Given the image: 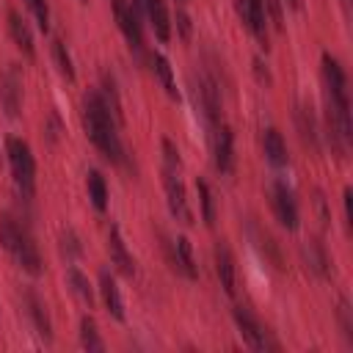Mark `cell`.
<instances>
[{
  "instance_id": "obj_21",
  "label": "cell",
  "mask_w": 353,
  "mask_h": 353,
  "mask_svg": "<svg viewBox=\"0 0 353 353\" xmlns=\"http://www.w3.org/2000/svg\"><path fill=\"white\" fill-rule=\"evenodd\" d=\"M99 298H102V303H105V312L113 317V320H119V323H124V298H121V292H119V284H116V279H113V273L105 268V270H99Z\"/></svg>"
},
{
  "instance_id": "obj_1",
  "label": "cell",
  "mask_w": 353,
  "mask_h": 353,
  "mask_svg": "<svg viewBox=\"0 0 353 353\" xmlns=\"http://www.w3.org/2000/svg\"><path fill=\"white\" fill-rule=\"evenodd\" d=\"M320 72H323V85H325V138L336 157H347L350 143H353L347 74L331 52H323Z\"/></svg>"
},
{
  "instance_id": "obj_25",
  "label": "cell",
  "mask_w": 353,
  "mask_h": 353,
  "mask_svg": "<svg viewBox=\"0 0 353 353\" xmlns=\"http://www.w3.org/2000/svg\"><path fill=\"white\" fill-rule=\"evenodd\" d=\"M66 284H69V290H72L88 309L94 306V301H97V295H94V284L88 281V276H85L77 265H69V268H66Z\"/></svg>"
},
{
  "instance_id": "obj_27",
  "label": "cell",
  "mask_w": 353,
  "mask_h": 353,
  "mask_svg": "<svg viewBox=\"0 0 353 353\" xmlns=\"http://www.w3.org/2000/svg\"><path fill=\"white\" fill-rule=\"evenodd\" d=\"M50 52H52V61H55V66H58L61 77H66L69 83H74L77 72H74V61H72V52L66 50V44H63L58 36H55V39H52V44H50Z\"/></svg>"
},
{
  "instance_id": "obj_12",
  "label": "cell",
  "mask_w": 353,
  "mask_h": 353,
  "mask_svg": "<svg viewBox=\"0 0 353 353\" xmlns=\"http://www.w3.org/2000/svg\"><path fill=\"white\" fill-rule=\"evenodd\" d=\"M234 11H237L240 22L245 25V30H248L262 47H268V19H265V6H262V0H234Z\"/></svg>"
},
{
  "instance_id": "obj_4",
  "label": "cell",
  "mask_w": 353,
  "mask_h": 353,
  "mask_svg": "<svg viewBox=\"0 0 353 353\" xmlns=\"http://www.w3.org/2000/svg\"><path fill=\"white\" fill-rule=\"evenodd\" d=\"M6 157H8V168H11V176H14L17 190L25 199H30L36 193V157H33L28 141L11 135L6 141Z\"/></svg>"
},
{
  "instance_id": "obj_35",
  "label": "cell",
  "mask_w": 353,
  "mask_h": 353,
  "mask_svg": "<svg viewBox=\"0 0 353 353\" xmlns=\"http://www.w3.org/2000/svg\"><path fill=\"white\" fill-rule=\"evenodd\" d=\"M171 25H176V33H179V39H182V41H188V39H190V17H188L185 6H179V8H176V22H171Z\"/></svg>"
},
{
  "instance_id": "obj_9",
  "label": "cell",
  "mask_w": 353,
  "mask_h": 353,
  "mask_svg": "<svg viewBox=\"0 0 353 353\" xmlns=\"http://www.w3.org/2000/svg\"><path fill=\"white\" fill-rule=\"evenodd\" d=\"M182 168H165L163 165V185H165V201H168V210L176 221L182 223H193V212L188 207V193H185V185H182V176H179Z\"/></svg>"
},
{
  "instance_id": "obj_34",
  "label": "cell",
  "mask_w": 353,
  "mask_h": 353,
  "mask_svg": "<svg viewBox=\"0 0 353 353\" xmlns=\"http://www.w3.org/2000/svg\"><path fill=\"white\" fill-rule=\"evenodd\" d=\"M61 251H63V256H66L69 262L80 256V251H83V248H80V240H77V234H74L72 229L61 234Z\"/></svg>"
},
{
  "instance_id": "obj_14",
  "label": "cell",
  "mask_w": 353,
  "mask_h": 353,
  "mask_svg": "<svg viewBox=\"0 0 353 353\" xmlns=\"http://www.w3.org/2000/svg\"><path fill=\"white\" fill-rule=\"evenodd\" d=\"M165 248H168V262L171 268L185 276L188 281H196L199 279V268H196V259H193V248H190V240L185 234H176L174 240H165Z\"/></svg>"
},
{
  "instance_id": "obj_24",
  "label": "cell",
  "mask_w": 353,
  "mask_h": 353,
  "mask_svg": "<svg viewBox=\"0 0 353 353\" xmlns=\"http://www.w3.org/2000/svg\"><path fill=\"white\" fill-rule=\"evenodd\" d=\"M149 66H152V72H154V77L160 80V85H163V91L171 97V99H182V94H179V88H176V77H174V66H171V61L163 55V52H149Z\"/></svg>"
},
{
  "instance_id": "obj_31",
  "label": "cell",
  "mask_w": 353,
  "mask_h": 353,
  "mask_svg": "<svg viewBox=\"0 0 353 353\" xmlns=\"http://www.w3.org/2000/svg\"><path fill=\"white\" fill-rule=\"evenodd\" d=\"M25 6H28V11L33 14L39 30L47 33V30H50V3H47V0H25Z\"/></svg>"
},
{
  "instance_id": "obj_13",
  "label": "cell",
  "mask_w": 353,
  "mask_h": 353,
  "mask_svg": "<svg viewBox=\"0 0 353 353\" xmlns=\"http://www.w3.org/2000/svg\"><path fill=\"white\" fill-rule=\"evenodd\" d=\"M22 309H25V314H28V320H30L36 336H39L44 345H50V342H52V320H50V312H47L44 301H41L33 290H25V292H22Z\"/></svg>"
},
{
  "instance_id": "obj_8",
  "label": "cell",
  "mask_w": 353,
  "mask_h": 353,
  "mask_svg": "<svg viewBox=\"0 0 353 353\" xmlns=\"http://www.w3.org/2000/svg\"><path fill=\"white\" fill-rule=\"evenodd\" d=\"M245 234H248V240H251L254 251L259 254V259H262L268 268H273L276 273H284V270H287V265H284V254H281V245L276 243V237H273L268 229H262L256 221H248V223H245Z\"/></svg>"
},
{
  "instance_id": "obj_20",
  "label": "cell",
  "mask_w": 353,
  "mask_h": 353,
  "mask_svg": "<svg viewBox=\"0 0 353 353\" xmlns=\"http://www.w3.org/2000/svg\"><path fill=\"white\" fill-rule=\"evenodd\" d=\"M141 8H143V17H146L149 25H152L157 41L168 44V41H171V30H174V25H171V14H168L165 0H141Z\"/></svg>"
},
{
  "instance_id": "obj_18",
  "label": "cell",
  "mask_w": 353,
  "mask_h": 353,
  "mask_svg": "<svg viewBox=\"0 0 353 353\" xmlns=\"http://www.w3.org/2000/svg\"><path fill=\"white\" fill-rule=\"evenodd\" d=\"M108 254H110V265H113L121 276H127V279L135 276V259H132V254L127 251V243H124L121 229H119L116 223L108 229Z\"/></svg>"
},
{
  "instance_id": "obj_22",
  "label": "cell",
  "mask_w": 353,
  "mask_h": 353,
  "mask_svg": "<svg viewBox=\"0 0 353 353\" xmlns=\"http://www.w3.org/2000/svg\"><path fill=\"white\" fill-rule=\"evenodd\" d=\"M303 259H306V268H309L317 279H331V273H334V259L328 256L325 245H323L317 237H312V240L303 243Z\"/></svg>"
},
{
  "instance_id": "obj_3",
  "label": "cell",
  "mask_w": 353,
  "mask_h": 353,
  "mask_svg": "<svg viewBox=\"0 0 353 353\" xmlns=\"http://www.w3.org/2000/svg\"><path fill=\"white\" fill-rule=\"evenodd\" d=\"M0 248L28 273V276H41L44 273V259L39 254V245L33 243L30 232L11 215L0 212Z\"/></svg>"
},
{
  "instance_id": "obj_40",
  "label": "cell",
  "mask_w": 353,
  "mask_h": 353,
  "mask_svg": "<svg viewBox=\"0 0 353 353\" xmlns=\"http://www.w3.org/2000/svg\"><path fill=\"white\" fill-rule=\"evenodd\" d=\"M83 3H88V0H83Z\"/></svg>"
},
{
  "instance_id": "obj_30",
  "label": "cell",
  "mask_w": 353,
  "mask_h": 353,
  "mask_svg": "<svg viewBox=\"0 0 353 353\" xmlns=\"http://www.w3.org/2000/svg\"><path fill=\"white\" fill-rule=\"evenodd\" d=\"M336 323H339V331L345 334V339L353 345V309L345 298L336 303Z\"/></svg>"
},
{
  "instance_id": "obj_37",
  "label": "cell",
  "mask_w": 353,
  "mask_h": 353,
  "mask_svg": "<svg viewBox=\"0 0 353 353\" xmlns=\"http://www.w3.org/2000/svg\"><path fill=\"white\" fill-rule=\"evenodd\" d=\"M350 204H353V190L345 188V193H342V207H345V223H347V229H350V223H353V210H350Z\"/></svg>"
},
{
  "instance_id": "obj_38",
  "label": "cell",
  "mask_w": 353,
  "mask_h": 353,
  "mask_svg": "<svg viewBox=\"0 0 353 353\" xmlns=\"http://www.w3.org/2000/svg\"><path fill=\"white\" fill-rule=\"evenodd\" d=\"M284 8H292V11H301V8H303V0H284Z\"/></svg>"
},
{
  "instance_id": "obj_32",
  "label": "cell",
  "mask_w": 353,
  "mask_h": 353,
  "mask_svg": "<svg viewBox=\"0 0 353 353\" xmlns=\"http://www.w3.org/2000/svg\"><path fill=\"white\" fill-rule=\"evenodd\" d=\"M265 6V19L276 30H284V0H262Z\"/></svg>"
},
{
  "instance_id": "obj_26",
  "label": "cell",
  "mask_w": 353,
  "mask_h": 353,
  "mask_svg": "<svg viewBox=\"0 0 353 353\" xmlns=\"http://www.w3.org/2000/svg\"><path fill=\"white\" fill-rule=\"evenodd\" d=\"M85 190H88V199L94 204L97 212H105L108 210V182L102 176V171L91 168L88 176H85Z\"/></svg>"
},
{
  "instance_id": "obj_7",
  "label": "cell",
  "mask_w": 353,
  "mask_h": 353,
  "mask_svg": "<svg viewBox=\"0 0 353 353\" xmlns=\"http://www.w3.org/2000/svg\"><path fill=\"white\" fill-rule=\"evenodd\" d=\"M110 8H113V19L127 41V47L141 55L143 52V25H141V14L135 11V6L130 0H110Z\"/></svg>"
},
{
  "instance_id": "obj_15",
  "label": "cell",
  "mask_w": 353,
  "mask_h": 353,
  "mask_svg": "<svg viewBox=\"0 0 353 353\" xmlns=\"http://www.w3.org/2000/svg\"><path fill=\"white\" fill-rule=\"evenodd\" d=\"M212 259H215V276H218L223 292L232 298L234 290H237V268H234V254H232L226 240H215Z\"/></svg>"
},
{
  "instance_id": "obj_17",
  "label": "cell",
  "mask_w": 353,
  "mask_h": 353,
  "mask_svg": "<svg viewBox=\"0 0 353 353\" xmlns=\"http://www.w3.org/2000/svg\"><path fill=\"white\" fill-rule=\"evenodd\" d=\"M0 102L6 108V113L14 119L22 108V74H19V66L11 63L3 77H0Z\"/></svg>"
},
{
  "instance_id": "obj_16",
  "label": "cell",
  "mask_w": 353,
  "mask_h": 353,
  "mask_svg": "<svg viewBox=\"0 0 353 353\" xmlns=\"http://www.w3.org/2000/svg\"><path fill=\"white\" fill-rule=\"evenodd\" d=\"M292 119H295V130H298V138L303 141V146H309L312 152H320L323 132H320V121H317L312 105L309 102H298Z\"/></svg>"
},
{
  "instance_id": "obj_33",
  "label": "cell",
  "mask_w": 353,
  "mask_h": 353,
  "mask_svg": "<svg viewBox=\"0 0 353 353\" xmlns=\"http://www.w3.org/2000/svg\"><path fill=\"white\" fill-rule=\"evenodd\" d=\"M160 152H163V165L165 168H182V157L179 149L171 138H160Z\"/></svg>"
},
{
  "instance_id": "obj_29",
  "label": "cell",
  "mask_w": 353,
  "mask_h": 353,
  "mask_svg": "<svg viewBox=\"0 0 353 353\" xmlns=\"http://www.w3.org/2000/svg\"><path fill=\"white\" fill-rule=\"evenodd\" d=\"M80 345H83L85 350H97V353L105 350V342H102L99 328H97V323H94L91 314H85V317L80 320Z\"/></svg>"
},
{
  "instance_id": "obj_6",
  "label": "cell",
  "mask_w": 353,
  "mask_h": 353,
  "mask_svg": "<svg viewBox=\"0 0 353 353\" xmlns=\"http://www.w3.org/2000/svg\"><path fill=\"white\" fill-rule=\"evenodd\" d=\"M270 196V210H273V218L287 229V232H295L301 226V210H298V199H295V190L284 182V179H276L268 190Z\"/></svg>"
},
{
  "instance_id": "obj_28",
  "label": "cell",
  "mask_w": 353,
  "mask_h": 353,
  "mask_svg": "<svg viewBox=\"0 0 353 353\" xmlns=\"http://www.w3.org/2000/svg\"><path fill=\"white\" fill-rule=\"evenodd\" d=\"M196 196H199V212H201L204 226H212V223H215V215H218V210H215V196H212V188H210L201 176L196 179Z\"/></svg>"
},
{
  "instance_id": "obj_36",
  "label": "cell",
  "mask_w": 353,
  "mask_h": 353,
  "mask_svg": "<svg viewBox=\"0 0 353 353\" xmlns=\"http://www.w3.org/2000/svg\"><path fill=\"white\" fill-rule=\"evenodd\" d=\"M254 74H256V80L265 85V88H270L273 85V77H270V69H268V63L262 61V58H254Z\"/></svg>"
},
{
  "instance_id": "obj_19",
  "label": "cell",
  "mask_w": 353,
  "mask_h": 353,
  "mask_svg": "<svg viewBox=\"0 0 353 353\" xmlns=\"http://www.w3.org/2000/svg\"><path fill=\"white\" fill-rule=\"evenodd\" d=\"M6 19H8V36H11L14 47L22 52L25 61H36V41H33V33H30L28 22L22 19V14L14 11V8H8V17Z\"/></svg>"
},
{
  "instance_id": "obj_2",
  "label": "cell",
  "mask_w": 353,
  "mask_h": 353,
  "mask_svg": "<svg viewBox=\"0 0 353 353\" xmlns=\"http://www.w3.org/2000/svg\"><path fill=\"white\" fill-rule=\"evenodd\" d=\"M83 127L94 149L113 165H124V146L119 138V121L97 88L83 97Z\"/></svg>"
},
{
  "instance_id": "obj_10",
  "label": "cell",
  "mask_w": 353,
  "mask_h": 353,
  "mask_svg": "<svg viewBox=\"0 0 353 353\" xmlns=\"http://www.w3.org/2000/svg\"><path fill=\"white\" fill-rule=\"evenodd\" d=\"M232 320H234V325H237L243 342H245L251 350H268V347H270V342H268V331H265V325L254 317L251 309H245V306H234V309H232Z\"/></svg>"
},
{
  "instance_id": "obj_11",
  "label": "cell",
  "mask_w": 353,
  "mask_h": 353,
  "mask_svg": "<svg viewBox=\"0 0 353 353\" xmlns=\"http://www.w3.org/2000/svg\"><path fill=\"white\" fill-rule=\"evenodd\" d=\"M212 163H215V171L223 176L234 171V132L223 121L212 130Z\"/></svg>"
},
{
  "instance_id": "obj_23",
  "label": "cell",
  "mask_w": 353,
  "mask_h": 353,
  "mask_svg": "<svg viewBox=\"0 0 353 353\" xmlns=\"http://www.w3.org/2000/svg\"><path fill=\"white\" fill-rule=\"evenodd\" d=\"M262 149H265V160L273 165V168H287L290 165V152H287V143L281 138V132L276 127H268L262 132Z\"/></svg>"
},
{
  "instance_id": "obj_39",
  "label": "cell",
  "mask_w": 353,
  "mask_h": 353,
  "mask_svg": "<svg viewBox=\"0 0 353 353\" xmlns=\"http://www.w3.org/2000/svg\"><path fill=\"white\" fill-rule=\"evenodd\" d=\"M176 3H179V6H185V3H188V0H176Z\"/></svg>"
},
{
  "instance_id": "obj_5",
  "label": "cell",
  "mask_w": 353,
  "mask_h": 353,
  "mask_svg": "<svg viewBox=\"0 0 353 353\" xmlns=\"http://www.w3.org/2000/svg\"><path fill=\"white\" fill-rule=\"evenodd\" d=\"M193 99H196V108L204 119V124L210 127V132L221 124V83L215 74L210 72H199V77L193 74Z\"/></svg>"
}]
</instances>
